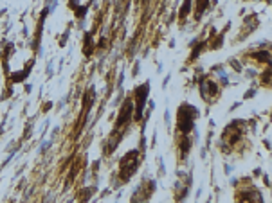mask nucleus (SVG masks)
<instances>
[{
    "instance_id": "obj_3",
    "label": "nucleus",
    "mask_w": 272,
    "mask_h": 203,
    "mask_svg": "<svg viewBox=\"0 0 272 203\" xmlns=\"http://www.w3.org/2000/svg\"><path fill=\"white\" fill-rule=\"evenodd\" d=\"M150 92V84L144 83L143 86H139L135 90V99H137V108H135V119H141L143 117V110H144V103H146V97H148Z\"/></svg>"
},
{
    "instance_id": "obj_6",
    "label": "nucleus",
    "mask_w": 272,
    "mask_h": 203,
    "mask_svg": "<svg viewBox=\"0 0 272 203\" xmlns=\"http://www.w3.org/2000/svg\"><path fill=\"white\" fill-rule=\"evenodd\" d=\"M254 58H258V60H263V61H271V54H269V52H256V54H254Z\"/></svg>"
},
{
    "instance_id": "obj_5",
    "label": "nucleus",
    "mask_w": 272,
    "mask_h": 203,
    "mask_svg": "<svg viewBox=\"0 0 272 203\" xmlns=\"http://www.w3.org/2000/svg\"><path fill=\"white\" fill-rule=\"evenodd\" d=\"M242 137V129H234V122L225 129V133L222 137L223 144H236V140Z\"/></svg>"
},
{
    "instance_id": "obj_2",
    "label": "nucleus",
    "mask_w": 272,
    "mask_h": 203,
    "mask_svg": "<svg viewBox=\"0 0 272 203\" xmlns=\"http://www.w3.org/2000/svg\"><path fill=\"white\" fill-rule=\"evenodd\" d=\"M139 162H141V155H139L137 149L130 151V153H126L123 157V160H121V178L124 182H128L134 176V173L139 167Z\"/></svg>"
},
{
    "instance_id": "obj_4",
    "label": "nucleus",
    "mask_w": 272,
    "mask_h": 203,
    "mask_svg": "<svg viewBox=\"0 0 272 203\" xmlns=\"http://www.w3.org/2000/svg\"><path fill=\"white\" fill-rule=\"evenodd\" d=\"M200 94H202V97L208 101V103H211V99L217 97V94H218L217 83L211 80H204L202 83H200Z\"/></svg>"
},
{
    "instance_id": "obj_1",
    "label": "nucleus",
    "mask_w": 272,
    "mask_h": 203,
    "mask_svg": "<svg viewBox=\"0 0 272 203\" xmlns=\"http://www.w3.org/2000/svg\"><path fill=\"white\" fill-rule=\"evenodd\" d=\"M198 117V110L191 104H182L178 108V129L182 131V135H188L193 129V122Z\"/></svg>"
}]
</instances>
